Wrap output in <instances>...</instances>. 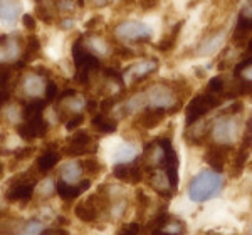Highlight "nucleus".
<instances>
[{"mask_svg":"<svg viewBox=\"0 0 252 235\" xmlns=\"http://www.w3.org/2000/svg\"><path fill=\"white\" fill-rule=\"evenodd\" d=\"M223 186V178L220 173L214 170H204L198 175L192 178L189 183V197L195 204H204V202L220 195Z\"/></svg>","mask_w":252,"mask_h":235,"instance_id":"1","label":"nucleus"},{"mask_svg":"<svg viewBox=\"0 0 252 235\" xmlns=\"http://www.w3.org/2000/svg\"><path fill=\"white\" fill-rule=\"evenodd\" d=\"M239 128H241V124H239L235 115L225 113L222 118H217V119L214 121L210 135H212V140L219 147L232 148L235 145V141H237Z\"/></svg>","mask_w":252,"mask_h":235,"instance_id":"2","label":"nucleus"},{"mask_svg":"<svg viewBox=\"0 0 252 235\" xmlns=\"http://www.w3.org/2000/svg\"><path fill=\"white\" fill-rule=\"evenodd\" d=\"M222 101L223 99L219 94H212V92H209V91L202 92V94H197L190 101L189 106L185 109L187 126H192L193 123H198L207 113H210L212 109L220 106Z\"/></svg>","mask_w":252,"mask_h":235,"instance_id":"3","label":"nucleus"},{"mask_svg":"<svg viewBox=\"0 0 252 235\" xmlns=\"http://www.w3.org/2000/svg\"><path fill=\"white\" fill-rule=\"evenodd\" d=\"M146 103L150 104V108H158V109H163L168 113H177L178 106H180V101H178L177 94L168 84L165 83H158L153 84L152 88L148 89V92L145 94Z\"/></svg>","mask_w":252,"mask_h":235,"instance_id":"4","label":"nucleus"},{"mask_svg":"<svg viewBox=\"0 0 252 235\" xmlns=\"http://www.w3.org/2000/svg\"><path fill=\"white\" fill-rule=\"evenodd\" d=\"M113 35L120 42H146L152 39L153 30L140 20H123L113 29Z\"/></svg>","mask_w":252,"mask_h":235,"instance_id":"5","label":"nucleus"},{"mask_svg":"<svg viewBox=\"0 0 252 235\" xmlns=\"http://www.w3.org/2000/svg\"><path fill=\"white\" fill-rule=\"evenodd\" d=\"M35 183H37V176L34 175V172L29 170L27 173H22V175L15 176L10 181L5 198L9 202H29L34 197Z\"/></svg>","mask_w":252,"mask_h":235,"instance_id":"6","label":"nucleus"},{"mask_svg":"<svg viewBox=\"0 0 252 235\" xmlns=\"http://www.w3.org/2000/svg\"><path fill=\"white\" fill-rule=\"evenodd\" d=\"M97 151V145L93 141L91 135L86 129H79L69 138L67 147L64 148V153L67 156H83V155H94Z\"/></svg>","mask_w":252,"mask_h":235,"instance_id":"7","label":"nucleus"},{"mask_svg":"<svg viewBox=\"0 0 252 235\" xmlns=\"http://www.w3.org/2000/svg\"><path fill=\"white\" fill-rule=\"evenodd\" d=\"M19 34H0V64L15 62L22 58V40Z\"/></svg>","mask_w":252,"mask_h":235,"instance_id":"8","label":"nucleus"},{"mask_svg":"<svg viewBox=\"0 0 252 235\" xmlns=\"http://www.w3.org/2000/svg\"><path fill=\"white\" fill-rule=\"evenodd\" d=\"M71 58L74 60V66L76 69H88L91 72H97L101 71V60L93 56L86 47L83 46V39L74 40L72 44V49H71Z\"/></svg>","mask_w":252,"mask_h":235,"instance_id":"9","label":"nucleus"},{"mask_svg":"<svg viewBox=\"0 0 252 235\" xmlns=\"http://www.w3.org/2000/svg\"><path fill=\"white\" fill-rule=\"evenodd\" d=\"M49 131V123L44 119V116L34 118V119H24L17 124V135L24 141H32L35 138L46 136Z\"/></svg>","mask_w":252,"mask_h":235,"instance_id":"10","label":"nucleus"},{"mask_svg":"<svg viewBox=\"0 0 252 235\" xmlns=\"http://www.w3.org/2000/svg\"><path fill=\"white\" fill-rule=\"evenodd\" d=\"M158 69V60L157 59H145L140 62L129 66L123 72V83L129 81V83H141L143 79L148 78L150 74H153Z\"/></svg>","mask_w":252,"mask_h":235,"instance_id":"11","label":"nucleus"},{"mask_svg":"<svg viewBox=\"0 0 252 235\" xmlns=\"http://www.w3.org/2000/svg\"><path fill=\"white\" fill-rule=\"evenodd\" d=\"M113 176L125 183L138 185L143 180V168L138 163V160L135 163H116L113 168Z\"/></svg>","mask_w":252,"mask_h":235,"instance_id":"12","label":"nucleus"},{"mask_svg":"<svg viewBox=\"0 0 252 235\" xmlns=\"http://www.w3.org/2000/svg\"><path fill=\"white\" fill-rule=\"evenodd\" d=\"M91 186V180L86 178V180H81L78 185H71L66 183V181L59 180L58 183L54 185V192L63 198V200H74L79 195H83L84 192Z\"/></svg>","mask_w":252,"mask_h":235,"instance_id":"13","label":"nucleus"},{"mask_svg":"<svg viewBox=\"0 0 252 235\" xmlns=\"http://www.w3.org/2000/svg\"><path fill=\"white\" fill-rule=\"evenodd\" d=\"M252 149V115L249 116V121H247L246 131L242 135V141H241V148H239V153L235 156V172L241 173L244 165H246L247 158H249V153Z\"/></svg>","mask_w":252,"mask_h":235,"instance_id":"14","label":"nucleus"},{"mask_svg":"<svg viewBox=\"0 0 252 235\" xmlns=\"http://www.w3.org/2000/svg\"><path fill=\"white\" fill-rule=\"evenodd\" d=\"M150 185H152V188L155 190L160 197H163V198L173 197L175 190L170 186L168 178H166L165 172H161V170H157V168L150 170Z\"/></svg>","mask_w":252,"mask_h":235,"instance_id":"15","label":"nucleus"},{"mask_svg":"<svg viewBox=\"0 0 252 235\" xmlns=\"http://www.w3.org/2000/svg\"><path fill=\"white\" fill-rule=\"evenodd\" d=\"M166 116V111L158 108H145L143 111L140 113L136 119V124L145 129H153L157 128L158 124L163 121V118Z\"/></svg>","mask_w":252,"mask_h":235,"instance_id":"16","label":"nucleus"},{"mask_svg":"<svg viewBox=\"0 0 252 235\" xmlns=\"http://www.w3.org/2000/svg\"><path fill=\"white\" fill-rule=\"evenodd\" d=\"M22 89L27 96H31L32 99L39 98L40 94L44 92L46 89V78L40 76L37 71L32 72V74H27L24 78V83H22Z\"/></svg>","mask_w":252,"mask_h":235,"instance_id":"17","label":"nucleus"},{"mask_svg":"<svg viewBox=\"0 0 252 235\" xmlns=\"http://www.w3.org/2000/svg\"><path fill=\"white\" fill-rule=\"evenodd\" d=\"M229 149L230 148L219 147V145H217V147H210L205 151L204 160L210 165V168H212L214 172L220 173L223 170V165H225V158H227V151H229Z\"/></svg>","mask_w":252,"mask_h":235,"instance_id":"18","label":"nucleus"},{"mask_svg":"<svg viewBox=\"0 0 252 235\" xmlns=\"http://www.w3.org/2000/svg\"><path fill=\"white\" fill-rule=\"evenodd\" d=\"M83 39V37H81ZM83 46L91 52L93 56H96L97 59L99 58H106L111 52V47L104 39L97 37V35H88V37L83 39Z\"/></svg>","mask_w":252,"mask_h":235,"instance_id":"19","label":"nucleus"},{"mask_svg":"<svg viewBox=\"0 0 252 235\" xmlns=\"http://www.w3.org/2000/svg\"><path fill=\"white\" fill-rule=\"evenodd\" d=\"M22 5L19 0H0V20L5 24H14L19 19Z\"/></svg>","mask_w":252,"mask_h":235,"instance_id":"20","label":"nucleus"},{"mask_svg":"<svg viewBox=\"0 0 252 235\" xmlns=\"http://www.w3.org/2000/svg\"><path fill=\"white\" fill-rule=\"evenodd\" d=\"M74 215L79 218V220L86 222V224H91L97 218V206L94 204V197L88 198L86 202H81V204L76 205L74 208Z\"/></svg>","mask_w":252,"mask_h":235,"instance_id":"21","label":"nucleus"},{"mask_svg":"<svg viewBox=\"0 0 252 235\" xmlns=\"http://www.w3.org/2000/svg\"><path fill=\"white\" fill-rule=\"evenodd\" d=\"M91 123H93V128H94L97 133H101V135H111V133H115L118 129V121L109 118L106 113H101V111L93 116Z\"/></svg>","mask_w":252,"mask_h":235,"instance_id":"22","label":"nucleus"},{"mask_svg":"<svg viewBox=\"0 0 252 235\" xmlns=\"http://www.w3.org/2000/svg\"><path fill=\"white\" fill-rule=\"evenodd\" d=\"M59 160H61L59 153L56 151V149H52V148H47L46 151H44L42 155L37 158V172L39 173L51 172V170L59 163Z\"/></svg>","mask_w":252,"mask_h":235,"instance_id":"23","label":"nucleus"},{"mask_svg":"<svg viewBox=\"0 0 252 235\" xmlns=\"http://www.w3.org/2000/svg\"><path fill=\"white\" fill-rule=\"evenodd\" d=\"M81 175H83V168L78 161H67L61 167V180L66 183L74 185L76 181H81Z\"/></svg>","mask_w":252,"mask_h":235,"instance_id":"24","label":"nucleus"},{"mask_svg":"<svg viewBox=\"0 0 252 235\" xmlns=\"http://www.w3.org/2000/svg\"><path fill=\"white\" fill-rule=\"evenodd\" d=\"M47 106L46 99H31L29 103L26 104V108L22 109V118L24 119H34V118H39L44 115V109Z\"/></svg>","mask_w":252,"mask_h":235,"instance_id":"25","label":"nucleus"},{"mask_svg":"<svg viewBox=\"0 0 252 235\" xmlns=\"http://www.w3.org/2000/svg\"><path fill=\"white\" fill-rule=\"evenodd\" d=\"M222 40H223V32H217V34L210 35L209 39L202 40V44L198 46V49H197V56H209V54H212V52H215V51L219 49V47H220Z\"/></svg>","mask_w":252,"mask_h":235,"instance_id":"26","label":"nucleus"},{"mask_svg":"<svg viewBox=\"0 0 252 235\" xmlns=\"http://www.w3.org/2000/svg\"><path fill=\"white\" fill-rule=\"evenodd\" d=\"M40 49H42V44H40V40L35 37V35H31V37L27 39V46H26V49H24L22 59L26 60L27 64L32 62V60L37 59L40 56Z\"/></svg>","mask_w":252,"mask_h":235,"instance_id":"27","label":"nucleus"},{"mask_svg":"<svg viewBox=\"0 0 252 235\" xmlns=\"http://www.w3.org/2000/svg\"><path fill=\"white\" fill-rule=\"evenodd\" d=\"M182 26H184V22H178L177 26H173V29L168 32V35H165V37L161 39V42L157 46V47H158V51H161V52H168V51H172V49H173L175 44H177L178 35H180Z\"/></svg>","mask_w":252,"mask_h":235,"instance_id":"28","label":"nucleus"},{"mask_svg":"<svg viewBox=\"0 0 252 235\" xmlns=\"http://www.w3.org/2000/svg\"><path fill=\"white\" fill-rule=\"evenodd\" d=\"M44 230V224L37 218H32V220L26 222L22 227H20V232L17 235H40Z\"/></svg>","mask_w":252,"mask_h":235,"instance_id":"29","label":"nucleus"},{"mask_svg":"<svg viewBox=\"0 0 252 235\" xmlns=\"http://www.w3.org/2000/svg\"><path fill=\"white\" fill-rule=\"evenodd\" d=\"M135 158H136V149L131 145H125L116 153L118 163H131V161H135Z\"/></svg>","mask_w":252,"mask_h":235,"instance_id":"30","label":"nucleus"},{"mask_svg":"<svg viewBox=\"0 0 252 235\" xmlns=\"http://www.w3.org/2000/svg\"><path fill=\"white\" fill-rule=\"evenodd\" d=\"M81 168H83L84 173H88V175H91V176H97V173L103 170L99 160H96V158H86V160L81 163Z\"/></svg>","mask_w":252,"mask_h":235,"instance_id":"31","label":"nucleus"},{"mask_svg":"<svg viewBox=\"0 0 252 235\" xmlns=\"http://www.w3.org/2000/svg\"><path fill=\"white\" fill-rule=\"evenodd\" d=\"M223 86H225V79L222 76H215L209 81L207 84V91L212 92V94H219L222 98V91H223Z\"/></svg>","mask_w":252,"mask_h":235,"instance_id":"32","label":"nucleus"},{"mask_svg":"<svg viewBox=\"0 0 252 235\" xmlns=\"http://www.w3.org/2000/svg\"><path fill=\"white\" fill-rule=\"evenodd\" d=\"M58 92H59L58 84H56L54 81H47L46 89H44V99H46L47 103H51V101H54L58 98Z\"/></svg>","mask_w":252,"mask_h":235,"instance_id":"33","label":"nucleus"},{"mask_svg":"<svg viewBox=\"0 0 252 235\" xmlns=\"http://www.w3.org/2000/svg\"><path fill=\"white\" fill-rule=\"evenodd\" d=\"M141 232V225L136 224V222H131V224H126L121 227L116 232V235H140Z\"/></svg>","mask_w":252,"mask_h":235,"instance_id":"34","label":"nucleus"},{"mask_svg":"<svg viewBox=\"0 0 252 235\" xmlns=\"http://www.w3.org/2000/svg\"><path fill=\"white\" fill-rule=\"evenodd\" d=\"M83 123H84V115L83 113H78V115H72V116L67 118L66 128H67V131H74V129L79 128Z\"/></svg>","mask_w":252,"mask_h":235,"instance_id":"35","label":"nucleus"},{"mask_svg":"<svg viewBox=\"0 0 252 235\" xmlns=\"http://www.w3.org/2000/svg\"><path fill=\"white\" fill-rule=\"evenodd\" d=\"M121 98H123V96H108L106 99H103V101H101V104H99L101 113H108L109 109H113Z\"/></svg>","mask_w":252,"mask_h":235,"instance_id":"36","label":"nucleus"},{"mask_svg":"<svg viewBox=\"0 0 252 235\" xmlns=\"http://www.w3.org/2000/svg\"><path fill=\"white\" fill-rule=\"evenodd\" d=\"M22 26L26 27L27 30L34 32L35 29H37V20H35V17L32 14H24L22 15Z\"/></svg>","mask_w":252,"mask_h":235,"instance_id":"37","label":"nucleus"},{"mask_svg":"<svg viewBox=\"0 0 252 235\" xmlns=\"http://www.w3.org/2000/svg\"><path fill=\"white\" fill-rule=\"evenodd\" d=\"M34 151H35L34 147H26V148H20L17 151H14V156L17 161H22V160H26V158H29Z\"/></svg>","mask_w":252,"mask_h":235,"instance_id":"38","label":"nucleus"},{"mask_svg":"<svg viewBox=\"0 0 252 235\" xmlns=\"http://www.w3.org/2000/svg\"><path fill=\"white\" fill-rule=\"evenodd\" d=\"M115 54L120 56L121 59H131V58H135V51L133 49H129V47H125V46H120V47H116L115 49Z\"/></svg>","mask_w":252,"mask_h":235,"instance_id":"39","label":"nucleus"},{"mask_svg":"<svg viewBox=\"0 0 252 235\" xmlns=\"http://www.w3.org/2000/svg\"><path fill=\"white\" fill-rule=\"evenodd\" d=\"M40 235H69V234H67V230L59 229L58 227V229H44Z\"/></svg>","mask_w":252,"mask_h":235,"instance_id":"40","label":"nucleus"},{"mask_svg":"<svg viewBox=\"0 0 252 235\" xmlns=\"http://www.w3.org/2000/svg\"><path fill=\"white\" fill-rule=\"evenodd\" d=\"M140 5H141V9H145V10L155 9L158 5V0H140Z\"/></svg>","mask_w":252,"mask_h":235,"instance_id":"41","label":"nucleus"},{"mask_svg":"<svg viewBox=\"0 0 252 235\" xmlns=\"http://www.w3.org/2000/svg\"><path fill=\"white\" fill-rule=\"evenodd\" d=\"M9 99H10V89L0 88V106H2V104H5Z\"/></svg>","mask_w":252,"mask_h":235,"instance_id":"42","label":"nucleus"},{"mask_svg":"<svg viewBox=\"0 0 252 235\" xmlns=\"http://www.w3.org/2000/svg\"><path fill=\"white\" fill-rule=\"evenodd\" d=\"M99 22H101V17H97V15H94V17H93L91 20H88V22H86V29H89V30L94 29V27H96Z\"/></svg>","mask_w":252,"mask_h":235,"instance_id":"43","label":"nucleus"},{"mask_svg":"<svg viewBox=\"0 0 252 235\" xmlns=\"http://www.w3.org/2000/svg\"><path fill=\"white\" fill-rule=\"evenodd\" d=\"M72 26H74V22L71 19H66L61 22V29H72Z\"/></svg>","mask_w":252,"mask_h":235,"instance_id":"44","label":"nucleus"},{"mask_svg":"<svg viewBox=\"0 0 252 235\" xmlns=\"http://www.w3.org/2000/svg\"><path fill=\"white\" fill-rule=\"evenodd\" d=\"M241 74H244V79H249V81H252V66H249L247 69H244V71L241 72Z\"/></svg>","mask_w":252,"mask_h":235,"instance_id":"45","label":"nucleus"},{"mask_svg":"<svg viewBox=\"0 0 252 235\" xmlns=\"http://www.w3.org/2000/svg\"><path fill=\"white\" fill-rule=\"evenodd\" d=\"M150 235H173V234H170V232H166V230L163 229H153V230H150Z\"/></svg>","mask_w":252,"mask_h":235,"instance_id":"46","label":"nucleus"},{"mask_svg":"<svg viewBox=\"0 0 252 235\" xmlns=\"http://www.w3.org/2000/svg\"><path fill=\"white\" fill-rule=\"evenodd\" d=\"M247 54L252 56V37L247 40Z\"/></svg>","mask_w":252,"mask_h":235,"instance_id":"47","label":"nucleus"},{"mask_svg":"<svg viewBox=\"0 0 252 235\" xmlns=\"http://www.w3.org/2000/svg\"><path fill=\"white\" fill-rule=\"evenodd\" d=\"M2 173H3V165H2V161H0V176H2Z\"/></svg>","mask_w":252,"mask_h":235,"instance_id":"48","label":"nucleus"},{"mask_svg":"<svg viewBox=\"0 0 252 235\" xmlns=\"http://www.w3.org/2000/svg\"><path fill=\"white\" fill-rule=\"evenodd\" d=\"M209 235H220V234H209Z\"/></svg>","mask_w":252,"mask_h":235,"instance_id":"49","label":"nucleus"},{"mask_svg":"<svg viewBox=\"0 0 252 235\" xmlns=\"http://www.w3.org/2000/svg\"><path fill=\"white\" fill-rule=\"evenodd\" d=\"M249 235H252V227H251V232H249Z\"/></svg>","mask_w":252,"mask_h":235,"instance_id":"50","label":"nucleus"}]
</instances>
